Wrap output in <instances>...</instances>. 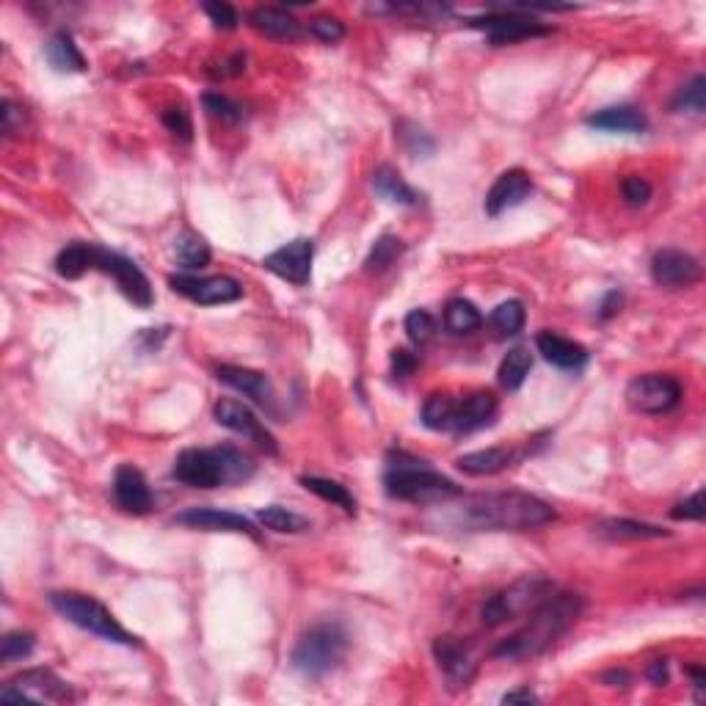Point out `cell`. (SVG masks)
I'll list each match as a JSON object with an SVG mask.
<instances>
[{"mask_svg": "<svg viewBox=\"0 0 706 706\" xmlns=\"http://www.w3.org/2000/svg\"><path fill=\"white\" fill-rule=\"evenodd\" d=\"M555 508L527 491H497L464 497L456 524L469 533H527L555 522Z\"/></svg>", "mask_w": 706, "mask_h": 706, "instance_id": "obj_1", "label": "cell"}, {"mask_svg": "<svg viewBox=\"0 0 706 706\" xmlns=\"http://www.w3.org/2000/svg\"><path fill=\"white\" fill-rule=\"evenodd\" d=\"M202 9H205V14L210 17V23L216 25V28L232 31V28L238 25V12H235V9H232L229 3H221V0H210V3H205Z\"/></svg>", "mask_w": 706, "mask_h": 706, "instance_id": "obj_47", "label": "cell"}, {"mask_svg": "<svg viewBox=\"0 0 706 706\" xmlns=\"http://www.w3.org/2000/svg\"><path fill=\"white\" fill-rule=\"evenodd\" d=\"M171 475L194 489L235 486L254 475V461L232 445L188 447L177 456Z\"/></svg>", "mask_w": 706, "mask_h": 706, "instance_id": "obj_3", "label": "cell"}, {"mask_svg": "<svg viewBox=\"0 0 706 706\" xmlns=\"http://www.w3.org/2000/svg\"><path fill=\"white\" fill-rule=\"evenodd\" d=\"M646 676H649V682L654 684V687H662V684H668V662H665V660H654L649 665V671H646Z\"/></svg>", "mask_w": 706, "mask_h": 706, "instance_id": "obj_51", "label": "cell"}, {"mask_svg": "<svg viewBox=\"0 0 706 706\" xmlns=\"http://www.w3.org/2000/svg\"><path fill=\"white\" fill-rule=\"evenodd\" d=\"M489 323L491 329L497 331V337H516L524 329V323H527V309H524L519 298L502 301L500 307L491 312Z\"/></svg>", "mask_w": 706, "mask_h": 706, "instance_id": "obj_35", "label": "cell"}, {"mask_svg": "<svg viewBox=\"0 0 706 706\" xmlns=\"http://www.w3.org/2000/svg\"><path fill=\"white\" fill-rule=\"evenodd\" d=\"M469 28H478L486 34L491 45H516V42H524V39H533V36H547L552 28L549 25H541L533 17H524V14H516L511 9H497L494 14H483V17H472L469 20Z\"/></svg>", "mask_w": 706, "mask_h": 706, "instance_id": "obj_10", "label": "cell"}, {"mask_svg": "<svg viewBox=\"0 0 706 706\" xmlns=\"http://www.w3.org/2000/svg\"><path fill=\"white\" fill-rule=\"evenodd\" d=\"M171 257H174V262H177L180 268H185V271H202V268L210 265L213 251H210V246L205 243V238H199L196 232L185 229V232H180V235L174 238V243H171Z\"/></svg>", "mask_w": 706, "mask_h": 706, "instance_id": "obj_28", "label": "cell"}, {"mask_svg": "<svg viewBox=\"0 0 706 706\" xmlns=\"http://www.w3.org/2000/svg\"><path fill=\"white\" fill-rule=\"evenodd\" d=\"M177 524L191 530H205V533H240V536L260 541V533L251 519L232 511H218V508H188L177 516Z\"/></svg>", "mask_w": 706, "mask_h": 706, "instance_id": "obj_17", "label": "cell"}, {"mask_svg": "<svg viewBox=\"0 0 706 706\" xmlns=\"http://www.w3.org/2000/svg\"><path fill=\"white\" fill-rule=\"evenodd\" d=\"M50 604H53V610L61 618H67L69 624L86 629V632H92L97 638L116 643V646H141V640L133 632H127L116 621V615L100 599L89 596V593L53 591L50 593Z\"/></svg>", "mask_w": 706, "mask_h": 706, "instance_id": "obj_6", "label": "cell"}, {"mask_svg": "<svg viewBox=\"0 0 706 706\" xmlns=\"http://www.w3.org/2000/svg\"><path fill=\"white\" fill-rule=\"evenodd\" d=\"M671 108L676 114H704L706 111V78L704 75H695L687 86L679 89V94L673 97Z\"/></svg>", "mask_w": 706, "mask_h": 706, "instance_id": "obj_39", "label": "cell"}, {"mask_svg": "<svg viewBox=\"0 0 706 706\" xmlns=\"http://www.w3.org/2000/svg\"><path fill=\"white\" fill-rule=\"evenodd\" d=\"M536 348L549 365L560 367V370L577 373V370L588 365V351L582 348L580 342L566 340V337H560L555 331H541L536 337Z\"/></svg>", "mask_w": 706, "mask_h": 706, "instance_id": "obj_21", "label": "cell"}, {"mask_svg": "<svg viewBox=\"0 0 706 706\" xmlns=\"http://www.w3.org/2000/svg\"><path fill=\"white\" fill-rule=\"evenodd\" d=\"M690 676H693V687H695V693H698V698H704V684H706V673H704V668H690Z\"/></svg>", "mask_w": 706, "mask_h": 706, "instance_id": "obj_54", "label": "cell"}, {"mask_svg": "<svg viewBox=\"0 0 706 706\" xmlns=\"http://www.w3.org/2000/svg\"><path fill=\"white\" fill-rule=\"evenodd\" d=\"M348 632L340 621H318L298 638L293 649V668L307 679H323L331 671H337L348 654Z\"/></svg>", "mask_w": 706, "mask_h": 706, "instance_id": "obj_5", "label": "cell"}, {"mask_svg": "<svg viewBox=\"0 0 706 706\" xmlns=\"http://www.w3.org/2000/svg\"><path fill=\"white\" fill-rule=\"evenodd\" d=\"M604 684H610V687H629V682H632V676H629L627 671H607L602 676Z\"/></svg>", "mask_w": 706, "mask_h": 706, "instance_id": "obj_53", "label": "cell"}, {"mask_svg": "<svg viewBox=\"0 0 706 706\" xmlns=\"http://www.w3.org/2000/svg\"><path fill=\"white\" fill-rule=\"evenodd\" d=\"M301 486L307 491H312V494H318L320 500L331 502V505H337V508H342L345 513H356V500H353V494L342 483H337V480H329V478H315V475H304L301 478Z\"/></svg>", "mask_w": 706, "mask_h": 706, "instance_id": "obj_34", "label": "cell"}, {"mask_svg": "<svg viewBox=\"0 0 706 706\" xmlns=\"http://www.w3.org/2000/svg\"><path fill=\"white\" fill-rule=\"evenodd\" d=\"M585 125L593 130H604V133H646L649 130V119L646 114L635 108V105H613V108H602L585 119Z\"/></svg>", "mask_w": 706, "mask_h": 706, "instance_id": "obj_22", "label": "cell"}, {"mask_svg": "<svg viewBox=\"0 0 706 706\" xmlns=\"http://www.w3.org/2000/svg\"><path fill=\"white\" fill-rule=\"evenodd\" d=\"M0 698L3 701H25V698H31V701H69L72 687L47 668H31V671L17 673L14 679H9L6 687L0 690Z\"/></svg>", "mask_w": 706, "mask_h": 706, "instance_id": "obj_12", "label": "cell"}, {"mask_svg": "<svg viewBox=\"0 0 706 706\" xmlns=\"http://www.w3.org/2000/svg\"><path fill=\"white\" fill-rule=\"evenodd\" d=\"M414 367H417V356L411 351H406V348H398V351H392V373H395V378H406L414 373Z\"/></svg>", "mask_w": 706, "mask_h": 706, "instance_id": "obj_49", "label": "cell"}, {"mask_svg": "<svg viewBox=\"0 0 706 706\" xmlns=\"http://www.w3.org/2000/svg\"><path fill=\"white\" fill-rule=\"evenodd\" d=\"M621 301H624V296L618 293V290H613V293H607L602 301V307H599V320H607L613 318L615 312L621 309Z\"/></svg>", "mask_w": 706, "mask_h": 706, "instance_id": "obj_50", "label": "cell"}, {"mask_svg": "<svg viewBox=\"0 0 706 706\" xmlns=\"http://www.w3.org/2000/svg\"><path fill=\"white\" fill-rule=\"evenodd\" d=\"M94 251H97V243H86V240L67 243L64 249L58 251L56 274L61 279H80L86 271L94 268Z\"/></svg>", "mask_w": 706, "mask_h": 706, "instance_id": "obj_29", "label": "cell"}, {"mask_svg": "<svg viewBox=\"0 0 706 706\" xmlns=\"http://www.w3.org/2000/svg\"><path fill=\"white\" fill-rule=\"evenodd\" d=\"M395 138L400 141V147L406 149L409 155H414V158H428L433 149H436L433 138L422 127H417L414 122H406V119H400L398 125H395Z\"/></svg>", "mask_w": 706, "mask_h": 706, "instance_id": "obj_38", "label": "cell"}, {"mask_svg": "<svg viewBox=\"0 0 706 706\" xmlns=\"http://www.w3.org/2000/svg\"><path fill=\"white\" fill-rule=\"evenodd\" d=\"M25 122H28V114H25L23 105L14 103V100H3L0 103V130H3V136L23 133Z\"/></svg>", "mask_w": 706, "mask_h": 706, "instance_id": "obj_45", "label": "cell"}, {"mask_svg": "<svg viewBox=\"0 0 706 706\" xmlns=\"http://www.w3.org/2000/svg\"><path fill=\"white\" fill-rule=\"evenodd\" d=\"M433 657H436L439 671L445 673L450 690H467L478 673V662L472 660L469 646L453 635H442V638L433 640Z\"/></svg>", "mask_w": 706, "mask_h": 706, "instance_id": "obj_15", "label": "cell"}, {"mask_svg": "<svg viewBox=\"0 0 706 706\" xmlns=\"http://www.w3.org/2000/svg\"><path fill=\"white\" fill-rule=\"evenodd\" d=\"M530 370H533V353H530V348H524V345H516V348H511L508 356L502 359L497 376H500L502 387L508 389V392H516V389L527 381Z\"/></svg>", "mask_w": 706, "mask_h": 706, "instance_id": "obj_32", "label": "cell"}, {"mask_svg": "<svg viewBox=\"0 0 706 706\" xmlns=\"http://www.w3.org/2000/svg\"><path fill=\"white\" fill-rule=\"evenodd\" d=\"M114 500L116 505L127 513H149L152 511V491H149L147 478L141 475V469H136L133 464H122L116 469L114 475Z\"/></svg>", "mask_w": 706, "mask_h": 706, "instance_id": "obj_20", "label": "cell"}, {"mask_svg": "<svg viewBox=\"0 0 706 706\" xmlns=\"http://www.w3.org/2000/svg\"><path fill=\"white\" fill-rule=\"evenodd\" d=\"M502 704H538V695L533 690H511L502 695Z\"/></svg>", "mask_w": 706, "mask_h": 706, "instance_id": "obj_52", "label": "cell"}, {"mask_svg": "<svg viewBox=\"0 0 706 706\" xmlns=\"http://www.w3.org/2000/svg\"><path fill=\"white\" fill-rule=\"evenodd\" d=\"M202 105H205L207 116L221 119V122H227V125H235V122L243 119V105L235 103V100H229V97H224V94L207 92L205 97H202Z\"/></svg>", "mask_w": 706, "mask_h": 706, "instance_id": "obj_42", "label": "cell"}, {"mask_svg": "<svg viewBox=\"0 0 706 706\" xmlns=\"http://www.w3.org/2000/svg\"><path fill=\"white\" fill-rule=\"evenodd\" d=\"M596 533L610 541H646V538H668L671 533L657 524L638 522V519H604L596 524Z\"/></svg>", "mask_w": 706, "mask_h": 706, "instance_id": "obj_27", "label": "cell"}, {"mask_svg": "<svg viewBox=\"0 0 706 706\" xmlns=\"http://www.w3.org/2000/svg\"><path fill=\"white\" fill-rule=\"evenodd\" d=\"M309 34L326 45H337L340 39H345V25L334 17H315V20H309Z\"/></svg>", "mask_w": 706, "mask_h": 706, "instance_id": "obj_46", "label": "cell"}, {"mask_svg": "<svg viewBox=\"0 0 706 706\" xmlns=\"http://www.w3.org/2000/svg\"><path fill=\"white\" fill-rule=\"evenodd\" d=\"M169 287L199 307H218V304H235L243 298V285L232 276H194L174 274L169 276Z\"/></svg>", "mask_w": 706, "mask_h": 706, "instance_id": "obj_11", "label": "cell"}, {"mask_svg": "<svg viewBox=\"0 0 706 706\" xmlns=\"http://www.w3.org/2000/svg\"><path fill=\"white\" fill-rule=\"evenodd\" d=\"M555 593V582L544 574H527L522 580L508 585L505 591L489 596L480 607V618L486 627H500L505 621H513L524 613H533L538 604Z\"/></svg>", "mask_w": 706, "mask_h": 706, "instance_id": "obj_7", "label": "cell"}, {"mask_svg": "<svg viewBox=\"0 0 706 706\" xmlns=\"http://www.w3.org/2000/svg\"><path fill=\"white\" fill-rule=\"evenodd\" d=\"M216 378L221 381V384H227V387L243 392V395H246L249 400H254L260 409L274 411L276 392H274V384H271V378L265 376V373L249 370V367L221 365L216 370Z\"/></svg>", "mask_w": 706, "mask_h": 706, "instance_id": "obj_19", "label": "cell"}, {"mask_svg": "<svg viewBox=\"0 0 706 706\" xmlns=\"http://www.w3.org/2000/svg\"><path fill=\"white\" fill-rule=\"evenodd\" d=\"M403 249H406V246H403V240L400 238H395V235H381V238L376 240V246L367 254L365 271L367 274H384L387 268H392V265L398 262Z\"/></svg>", "mask_w": 706, "mask_h": 706, "instance_id": "obj_37", "label": "cell"}, {"mask_svg": "<svg viewBox=\"0 0 706 706\" xmlns=\"http://www.w3.org/2000/svg\"><path fill=\"white\" fill-rule=\"evenodd\" d=\"M312 257H315V243L309 238H296L271 251L262 260V265H265V271H271L290 285L304 287L312 279Z\"/></svg>", "mask_w": 706, "mask_h": 706, "instance_id": "obj_14", "label": "cell"}, {"mask_svg": "<svg viewBox=\"0 0 706 706\" xmlns=\"http://www.w3.org/2000/svg\"><path fill=\"white\" fill-rule=\"evenodd\" d=\"M160 122H163V127H166L169 133L183 138V141H191V138H194V125H191V116H188V111H185L183 105H171V108H166V111L160 114Z\"/></svg>", "mask_w": 706, "mask_h": 706, "instance_id": "obj_43", "label": "cell"}, {"mask_svg": "<svg viewBox=\"0 0 706 706\" xmlns=\"http://www.w3.org/2000/svg\"><path fill=\"white\" fill-rule=\"evenodd\" d=\"M533 194V180H530V174L524 169H508L502 171L500 177L494 180V185L489 188V194H486V216H502L505 210H511V207H519L527 199V196Z\"/></svg>", "mask_w": 706, "mask_h": 706, "instance_id": "obj_18", "label": "cell"}, {"mask_svg": "<svg viewBox=\"0 0 706 706\" xmlns=\"http://www.w3.org/2000/svg\"><path fill=\"white\" fill-rule=\"evenodd\" d=\"M213 417H216V422L221 428L238 433V436H246V439H251L260 450H265L268 456H276V453H279L271 431L257 420V414H254L246 403H240V400L235 398H221L216 406H213Z\"/></svg>", "mask_w": 706, "mask_h": 706, "instance_id": "obj_13", "label": "cell"}, {"mask_svg": "<svg viewBox=\"0 0 706 706\" xmlns=\"http://www.w3.org/2000/svg\"><path fill=\"white\" fill-rule=\"evenodd\" d=\"M582 610H585V599L580 593L547 596L530 613V621L519 632H513L511 638L502 640L500 646L491 651V657L505 662L533 660L538 654L552 649L563 635H569L571 627L580 621Z\"/></svg>", "mask_w": 706, "mask_h": 706, "instance_id": "obj_2", "label": "cell"}, {"mask_svg": "<svg viewBox=\"0 0 706 706\" xmlns=\"http://www.w3.org/2000/svg\"><path fill=\"white\" fill-rule=\"evenodd\" d=\"M480 323H483V318H480L478 307L472 304V301H467V298H453V301H447L445 307V329L450 331V334H472V331L480 329Z\"/></svg>", "mask_w": 706, "mask_h": 706, "instance_id": "obj_33", "label": "cell"}, {"mask_svg": "<svg viewBox=\"0 0 706 706\" xmlns=\"http://www.w3.org/2000/svg\"><path fill=\"white\" fill-rule=\"evenodd\" d=\"M94 271H103L116 282V287L122 290V296L136 304L138 309H149L155 304V293H152V282L147 279V274L138 268V262H133L119 251L103 249L97 246L94 251Z\"/></svg>", "mask_w": 706, "mask_h": 706, "instance_id": "obj_8", "label": "cell"}, {"mask_svg": "<svg viewBox=\"0 0 706 706\" xmlns=\"http://www.w3.org/2000/svg\"><path fill=\"white\" fill-rule=\"evenodd\" d=\"M257 522L274 533H304L309 530V522L304 516H298L296 511L290 508H282V505H268L257 513Z\"/></svg>", "mask_w": 706, "mask_h": 706, "instance_id": "obj_36", "label": "cell"}, {"mask_svg": "<svg viewBox=\"0 0 706 706\" xmlns=\"http://www.w3.org/2000/svg\"><path fill=\"white\" fill-rule=\"evenodd\" d=\"M34 646H36V638L31 635V632H23V629L9 632V635L3 638V643H0V660L3 662L25 660V657H31Z\"/></svg>", "mask_w": 706, "mask_h": 706, "instance_id": "obj_41", "label": "cell"}, {"mask_svg": "<svg viewBox=\"0 0 706 706\" xmlns=\"http://www.w3.org/2000/svg\"><path fill=\"white\" fill-rule=\"evenodd\" d=\"M627 406L635 414H668L679 406L682 400V384L673 376H662V373H646L629 381L627 387Z\"/></svg>", "mask_w": 706, "mask_h": 706, "instance_id": "obj_9", "label": "cell"}, {"mask_svg": "<svg viewBox=\"0 0 706 706\" xmlns=\"http://www.w3.org/2000/svg\"><path fill=\"white\" fill-rule=\"evenodd\" d=\"M251 28H257L260 34L271 36V39H287V42H296L298 36L304 34V28L298 23L296 17L285 9H276V6H257L249 14Z\"/></svg>", "mask_w": 706, "mask_h": 706, "instance_id": "obj_25", "label": "cell"}, {"mask_svg": "<svg viewBox=\"0 0 706 706\" xmlns=\"http://www.w3.org/2000/svg\"><path fill=\"white\" fill-rule=\"evenodd\" d=\"M651 279L665 290H682L701 279V262L682 249H660L651 257Z\"/></svg>", "mask_w": 706, "mask_h": 706, "instance_id": "obj_16", "label": "cell"}, {"mask_svg": "<svg viewBox=\"0 0 706 706\" xmlns=\"http://www.w3.org/2000/svg\"><path fill=\"white\" fill-rule=\"evenodd\" d=\"M497 417V398L478 389L456 406V420H453V431L456 433H472L491 425V420Z\"/></svg>", "mask_w": 706, "mask_h": 706, "instance_id": "obj_23", "label": "cell"}, {"mask_svg": "<svg viewBox=\"0 0 706 706\" xmlns=\"http://www.w3.org/2000/svg\"><path fill=\"white\" fill-rule=\"evenodd\" d=\"M671 516L676 522H701L704 519V491H695L690 500L673 505Z\"/></svg>", "mask_w": 706, "mask_h": 706, "instance_id": "obj_48", "label": "cell"}, {"mask_svg": "<svg viewBox=\"0 0 706 706\" xmlns=\"http://www.w3.org/2000/svg\"><path fill=\"white\" fill-rule=\"evenodd\" d=\"M45 56L56 72H86V58H83L80 47L75 45V39L67 31H58V34L50 36Z\"/></svg>", "mask_w": 706, "mask_h": 706, "instance_id": "obj_30", "label": "cell"}, {"mask_svg": "<svg viewBox=\"0 0 706 706\" xmlns=\"http://www.w3.org/2000/svg\"><path fill=\"white\" fill-rule=\"evenodd\" d=\"M621 196H624V202H627L629 207L649 205L651 183L646 177H640V174H627V177L621 180Z\"/></svg>", "mask_w": 706, "mask_h": 706, "instance_id": "obj_44", "label": "cell"}, {"mask_svg": "<svg viewBox=\"0 0 706 706\" xmlns=\"http://www.w3.org/2000/svg\"><path fill=\"white\" fill-rule=\"evenodd\" d=\"M519 450L513 447H486V450H475V453H467L456 461V467L464 472V475H475V478H483V475H497L502 469L513 467L519 461Z\"/></svg>", "mask_w": 706, "mask_h": 706, "instance_id": "obj_24", "label": "cell"}, {"mask_svg": "<svg viewBox=\"0 0 706 706\" xmlns=\"http://www.w3.org/2000/svg\"><path fill=\"white\" fill-rule=\"evenodd\" d=\"M456 406L458 403L447 392H433L422 403V425L431 431H453Z\"/></svg>", "mask_w": 706, "mask_h": 706, "instance_id": "obj_31", "label": "cell"}, {"mask_svg": "<svg viewBox=\"0 0 706 706\" xmlns=\"http://www.w3.org/2000/svg\"><path fill=\"white\" fill-rule=\"evenodd\" d=\"M384 489H387L392 500L420 502V505L461 497V489L453 480L433 472L425 461L411 458L409 453H392L389 456L387 472H384Z\"/></svg>", "mask_w": 706, "mask_h": 706, "instance_id": "obj_4", "label": "cell"}, {"mask_svg": "<svg viewBox=\"0 0 706 706\" xmlns=\"http://www.w3.org/2000/svg\"><path fill=\"white\" fill-rule=\"evenodd\" d=\"M373 191H376L384 202L389 205H400V207H414L420 205V194L411 188L403 174L392 166H378L373 171Z\"/></svg>", "mask_w": 706, "mask_h": 706, "instance_id": "obj_26", "label": "cell"}, {"mask_svg": "<svg viewBox=\"0 0 706 706\" xmlns=\"http://www.w3.org/2000/svg\"><path fill=\"white\" fill-rule=\"evenodd\" d=\"M403 329H406L414 345H425V342H431L436 337V318H433L428 309H411L409 315H406Z\"/></svg>", "mask_w": 706, "mask_h": 706, "instance_id": "obj_40", "label": "cell"}]
</instances>
